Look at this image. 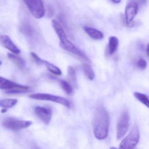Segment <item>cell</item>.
<instances>
[{
  "label": "cell",
  "instance_id": "6da1fadb",
  "mask_svg": "<svg viewBox=\"0 0 149 149\" xmlns=\"http://www.w3.org/2000/svg\"><path fill=\"white\" fill-rule=\"evenodd\" d=\"M95 136L99 140L108 136L109 127V118L107 111L102 105L97 108L93 125Z\"/></svg>",
  "mask_w": 149,
  "mask_h": 149
},
{
  "label": "cell",
  "instance_id": "7a4b0ae2",
  "mask_svg": "<svg viewBox=\"0 0 149 149\" xmlns=\"http://www.w3.org/2000/svg\"><path fill=\"white\" fill-rule=\"evenodd\" d=\"M0 88L5 90L6 94H17L26 93L30 89L29 86L18 84L1 77Z\"/></svg>",
  "mask_w": 149,
  "mask_h": 149
},
{
  "label": "cell",
  "instance_id": "3957f363",
  "mask_svg": "<svg viewBox=\"0 0 149 149\" xmlns=\"http://www.w3.org/2000/svg\"><path fill=\"white\" fill-rule=\"evenodd\" d=\"M139 139V131L137 126H133L129 134L119 145L120 149H132L136 147Z\"/></svg>",
  "mask_w": 149,
  "mask_h": 149
},
{
  "label": "cell",
  "instance_id": "277c9868",
  "mask_svg": "<svg viewBox=\"0 0 149 149\" xmlns=\"http://www.w3.org/2000/svg\"><path fill=\"white\" fill-rule=\"evenodd\" d=\"M29 97L31 99H35V100L54 102L62 104L69 108H70L71 106V103L67 98L58 96L51 95V94L36 93V94H30L29 95Z\"/></svg>",
  "mask_w": 149,
  "mask_h": 149
},
{
  "label": "cell",
  "instance_id": "5b68a950",
  "mask_svg": "<svg viewBox=\"0 0 149 149\" xmlns=\"http://www.w3.org/2000/svg\"><path fill=\"white\" fill-rule=\"evenodd\" d=\"M33 16L41 19L45 15V9L42 0H23Z\"/></svg>",
  "mask_w": 149,
  "mask_h": 149
},
{
  "label": "cell",
  "instance_id": "8992f818",
  "mask_svg": "<svg viewBox=\"0 0 149 149\" xmlns=\"http://www.w3.org/2000/svg\"><path fill=\"white\" fill-rule=\"evenodd\" d=\"M2 125L5 128L12 130H19L29 127L33 124L30 121L19 120L12 117H8L2 121Z\"/></svg>",
  "mask_w": 149,
  "mask_h": 149
},
{
  "label": "cell",
  "instance_id": "52a82bcc",
  "mask_svg": "<svg viewBox=\"0 0 149 149\" xmlns=\"http://www.w3.org/2000/svg\"><path fill=\"white\" fill-rule=\"evenodd\" d=\"M129 113L127 111H123L119 118L117 127L116 137L118 140L123 137L127 132L129 128Z\"/></svg>",
  "mask_w": 149,
  "mask_h": 149
},
{
  "label": "cell",
  "instance_id": "ba28073f",
  "mask_svg": "<svg viewBox=\"0 0 149 149\" xmlns=\"http://www.w3.org/2000/svg\"><path fill=\"white\" fill-rule=\"evenodd\" d=\"M138 11V5L135 1L129 2L125 8V22L127 27H129L130 24L133 21L134 18L136 15Z\"/></svg>",
  "mask_w": 149,
  "mask_h": 149
},
{
  "label": "cell",
  "instance_id": "9c48e42d",
  "mask_svg": "<svg viewBox=\"0 0 149 149\" xmlns=\"http://www.w3.org/2000/svg\"><path fill=\"white\" fill-rule=\"evenodd\" d=\"M60 46L61 48L63 49L64 50H67L75 55L84 61L90 62L89 59L86 55L68 40L65 42H60Z\"/></svg>",
  "mask_w": 149,
  "mask_h": 149
},
{
  "label": "cell",
  "instance_id": "30bf717a",
  "mask_svg": "<svg viewBox=\"0 0 149 149\" xmlns=\"http://www.w3.org/2000/svg\"><path fill=\"white\" fill-rule=\"evenodd\" d=\"M34 111L38 117L46 125H48L52 117V110L47 107L36 106Z\"/></svg>",
  "mask_w": 149,
  "mask_h": 149
},
{
  "label": "cell",
  "instance_id": "8fae6325",
  "mask_svg": "<svg viewBox=\"0 0 149 149\" xmlns=\"http://www.w3.org/2000/svg\"><path fill=\"white\" fill-rule=\"evenodd\" d=\"M31 56L36 64L39 65H44L53 74L57 75H61L62 72L61 70L54 64L41 59L34 52H31Z\"/></svg>",
  "mask_w": 149,
  "mask_h": 149
},
{
  "label": "cell",
  "instance_id": "7c38bea8",
  "mask_svg": "<svg viewBox=\"0 0 149 149\" xmlns=\"http://www.w3.org/2000/svg\"><path fill=\"white\" fill-rule=\"evenodd\" d=\"M0 40L1 44L6 48L15 54H19L20 53V50L13 42L10 37L7 35H1L0 37Z\"/></svg>",
  "mask_w": 149,
  "mask_h": 149
},
{
  "label": "cell",
  "instance_id": "4fadbf2b",
  "mask_svg": "<svg viewBox=\"0 0 149 149\" xmlns=\"http://www.w3.org/2000/svg\"><path fill=\"white\" fill-rule=\"evenodd\" d=\"M52 24L55 31L60 39V42H64L68 40L67 35L60 23L56 20L53 19Z\"/></svg>",
  "mask_w": 149,
  "mask_h": 149
},
{
  "label": "cell",
  "instance_id": "5bb4252c",
  "mask_svg": "<svg viewBox=\"0 0 149 149\" xmlns=\"http://www.w3.org/2000/svg\"><path fill=\"white\" fill-rule=\"evenodd\" d=\"M84 30L89 37L95 40H101L104 38L102 32L97 29L88 26L84 27Z\"/></svg>",
  "mask_w": 149,
  "mask_h": 149
},
{
  "label": "cell",
  "instance_id": "9a60e30c",
  "mask_svg": "<svg viewBox=\"0 0 149 149\" xmlns=\"http://www.w3.org/2000/svg\"><path fill=\"white\" fill-rule=\"evenodd\" d=\"M119 41L115 36H111L109 38L108 44V53L110 55H112L116 52L118 47Z\"/></svg>",
  "mask_w": 149,
  "mask_h": 149
},
{
  "label": "cell",
  "instance_id": "2e32d148",
  "mask_svg": "<svg viewBox=\"0 0 149 149\" xmlns=\"http://www.w3.org/2000/svg\"><path fill=\"white\" fill-rule=\"evenodd\" d=\"M8 57L19 68H23L26 66L25 61L22 58L17 56L14 54L9 53L8 54Z\"/></svg>",
  "mask_w": 149,
  "mask_h": 149
},
{
  "label": "cell",
  "instance_id": "e0dca14e",
  "mask_svg": "<svg viewBox=\"0 0 149 149\" xmlns=\"http://www.w3.org/2000/svg\"><path fill=\"white\" fill-rule=\"evenodd\" d=\"M82 69L84 74L89 80H94L95 78V72L89 64L84 63L82 65Z\"/></svg>",
  "mask_w": 149,
  "mask_h": 149
},
{
  "label": "cell",
  "instance_id": "ac0fdd59",
  "mask_svg": "<svg viewBox=\"0 0 149 149\" xmlns=\"http://www.w3.org/2000/svg\"><path fill=\"white\" fill-rule=\"evenodd\" d=\"M18 101V99H12V98L2 99L0 102V106L3 109L12 108L17 104Z\"/></svg>",
  "mask_w": 149,
  "mask_h": 149
},
{
  "label": "cell",
  "instance_id": "d6986e66",
  "mask_svg": "<svg viewBox=\"0 0 149 149\" xmlns=\"http://www.w3.org/2000/svg\"><path fill=\"white\" fill-rule=\"evenodd\" d=\"M133 95L139 101L149 108V98L146 95L137 92H134Z\"/></svg>",
  "mask_w": 149,
  "mask_h": 149
},
{
  "label": "cell",
  "instance_id": "ffe728a7",
  "mask_svg": "<svg viewBox=\"0 0 149 149\" xmlns=\"http://www.w3.org/2000/svg\"><path fill=\"white\" fill-rule=\"evenodd\" d=\"M68 72L69 79L74 85H76L77 76L75 70L71 66H69L68 68Z\"/></svg>",
  "mask_w": 149,
  "mask_h": 149
},
{
  "label": "cell",
  "instance_id": "44dd1931",
  "mask_svg": "<svg viewBox=\"0 0 149 149\" xmlns=\"http://www.w3.org/2000/svg\"><path fill=\"white\" fill-rule=\"evenodd\" d=\"M60 84L63 90L68 95H70L73 93V89L72 86L69 83L65 80L60 81Z\"/></svg>",
  "mask_w": 149,
  "mask_h": 149
},
{
  "label": "cell",
  "instance_id": "7402d4cb",
  "mask_svg": "<svg viewBox=\"0 0 149 149\" xmlns=\"http://www.w3.org/2000/svg\"><path fill=\"white\" fill-rule=\"evenodd\" d=\"M137 65L139 68L144 69L147 66V63L143 58H140L137 62Z\"/></svg>",
  "mask_w": 149,
  "mask_h": 149
},
{
  "label": "cell",
  "instance_id": "603a6c76",
  "mask_svg": "<svg viewBox=\"0 0 149 149\" xmlns=\"http://www.w3.org/2000/svg\"><path fill=\"white\" fill-rule=\"evenodd\" d=\"M111 1H112L113 3L115 4H118L120 3L122 1V0H111Z\"/></svg>",
  "mask_w": 149,
  "mask_h": 149
},
{
  "label": "cell",
  "instance_id": "cb8c5ba5",
  "mask_svg": "<svg viewBox=\"0 0 149 149\" xmlns=\"http://www.w3.org/2000/svg\"><path fill=\"white\" fill-rule=\"evenodd\" d=\"M140 1H141V2H142L143 4H144L146 3L147 0H140Z\"/></svg>",
  "mask_w": 149,
  "mask_h": 149
},
{
  "label": "cell",
  "instance_id": "d4e9b609",
  "mask_svg": "<svg viewBox=\"0 0 149 149\" xmlns=\"http://www.w3.org/2000/svg\"><path fill=\"white\" fill-rule=\"evenodd\" d=\"M149 51V43H148L147 46V51Z\"/></svg>",
  "mask_w": 149,
  "mask_h": 149
},
{
  "label": "cell",
  "instance_id": "484cf974",
  "mask_svg": "<svg viewBox=\"0 0 149 149\" xmlns=\"http://www.w3.org/2000/svg\"><path fill=\"white\" fill-rule=\"evenodd\" d=\"M147 55L148 56H149V51H147Z\"/></svg>",
  "mask_w": 149,
  "mask_h": 149
}]
</instances>
